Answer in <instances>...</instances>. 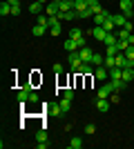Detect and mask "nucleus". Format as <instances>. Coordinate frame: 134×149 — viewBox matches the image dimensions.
Segmentation results:
<instances>
[{"label":"nucleus","instance_id":"f257e3e1","mask_svg":"<svg viewBox=\"0 0 134 149\" xmlns=\"http://www.w3.org/2000/svg\"><path fill=\"white\" fill-rule=\"evenodd\" d=\"M67 62H69L72 69L76 71V69L83 65V60H81V54H78V51H69V54H67Z\"/></svg>","mask_w":134,"mask_h":149},{"label":"nucleus","instance_id":"f03ea898","mask_svg":"<svg viewBox=\"0 0 134 149\" xmlns=\"http://www.w3.org/2000/svg\"><path fill=\"white\" fill-rule=\"evenodd\" d=\"M119 7H121V13H125L128 18H132V16H134V5H132V0H121V2H119Z\"/></svg>","mask_w":134,"mask_h":149},{"label":"nucleus","instance_id":"7ed1b4c3","mask_svg":"<svg viewBox=\"0 0 134 149\" xmlns=\"http://www.w3.org/2000/svg\"><path fill=\"white\" fill-rule=\"evenodd\" d=\"M112 93H114V85H112V82H107V85H103V87L96 91V98H109Z\"/></svg>","mask_w":134,"mask_h":149},{"label":"nucleus","instance_id":"20e7f679","mask_svg":"<svg viewBox=\"0 0 134 149\" xmlns=\"http://www.w3.org/2000/svg\"><path fill=\"white\" fill-rule=\"evenodd\" d=\"M109 16H112V13H109L107 9H101L98 13H94V25H96V27H103V22H105Z\"/></svg>","mask_w":134,"mask_h":149},{"label":"nucleus","instance_id":"39448f33","mask_svg":"<svg viewBox=\"0 0 134 149\" xmlns=\"http://www.w3.org/2000/svg\"><path fill=\"white\" fill-rule=\"evenodd\" d=\"M94 76H96V80H107L109 78V69L105 67V65H98V67L94 69Z\"/></svg>","mask_w":134,"mask_h":149},{"label":"nucleus","instance_id":"423d86ee","mask_svg":"<svg viewBox=\"0 0 134 149\" xmlns=\"http://www.w3.org/2000/svg\"><path fill=\"white\" fill-rule=\"evenodd\" d=\"M109 107H112V102H109V98H96V109L101 113L109 111Z\"/></svg>","mask_w":134,"mask_h":149},{"label":"nucleus","instance_id":"0eeeda50","mask_svg":"<svg viewBox=\"0 0 134 149\" xmlns=\"http://www.w3.org/2000/svg\"><path fill=\"white\" fill-rule=\"evenodd\" d=\"M58 11H60L58 0H51V2H47V5H45V13H47V16H56Z\"/></svg>","mask_w":134,"mask_h":149},{"label":"nucleus","instance_id":"6e6552de","mask_svg":"<svg viewBox=\"0 0 134 149\" xmlns=\"http://www.w3.org/2000/svg\"><path fill=\"white\" fill-rule=\"evenodd\" d=\"M29 96H32V87H22V91L16 93V98H18V102H29Z\"/></svg>","mask_w":134,"mask_h":149},{"label":"nucleus","instance_id":"1a4fd4ad","mask_svg":"<svg viewBox=\"0 0 134 149\" xmlns=\"http://www.w3.org/2000/svg\"><path fill=\"white\" fill-rule=\"evenodd\" d=\"M78 54H81V60H83V62H89V65H92V56H94V51L89 49V47L78 49Z\"/></svg>","mask_w":134,"mask_h":149},{"label":"nucleus","instance_id":"9d476101","mask_svg":"<svg viewBox=\"0 0 134 149\" xmlns=\"http://www.w3.org/2000/svg\"><path fill=\"white\" fill-rule=\"evenodd\" d=\"M116 67H121V69H128L130 67V60H128V56L125 54H116Z\"/></svg>","mask_w":134,"mask_h":149},{"label":"nucleus","instance_id":"9b49d317","mask_svg":"<svg viewBox=\"0 0 134 149\" xmlns=\"http://www.w3.org/2000/svg\"><path fill=\"white\" fill-rule=\"evenodd\" d=\"M89 33H92V36H94L96 40H101V42H103V40H105V36H107V31L103 29V27H94V29L89 31Z\"/></svg>","mask_w":134,"mask_h":149},{"label":"nucleus","instance_id":"f8f14e48","mask_svg":"<svg viewBox=\"0 0 134 149\" xmlns=\"http://www.w3.org/2000/svg\"><path fill=\"white\" fill-rule=\"evenodd\" d=\"M112 18H114V25H116V29H121L123 25H125V22H128V16H125V13H112Z\"/></svg>","mask_w":134,"mask_h":149},{"label":"nucleus","instance_id":"ddd939ff","mask_svg":"<svg viewBox=\"0 0 134 149\" xmlns=\"http://www.w3.org/2000/svg\"><path fill=\"white\" fill-rule=\"evenodd\" d=\"M103 42H105V47H114V45L119 42V36H116V31H112V33H107Z\"/></svg>","mask_w":134,"mask_h":149},{"label":"nucleus","instance_id":"4468645a","mask_svg":"<svg viewBox=\"0 0 134 149\" xmlns=\"http://www.w3.org/2000/svg\"><path fill=\"white\" fill-rule=\"evenodd\" d=\"M47 111H49L51 113V116H56V118H60V116H63V109H60V105H58V102H51V105H49V109H47Z\"/></svg>","mask_w":134,"mask_h":149},{"label":"nucleus","instance_id":"2eb2a0df","mask_svg":"<svg viewBox=\"0 0 134 149\" xmlns=\"http://www.w3.org/2000/svg\"><path fill=\"white\" fill-rule=\"evenodd\" d=\"M43 2H40V0H36V2H32V5H29V13H34V16H40V11H43Z\"/></svg>","mask_w":134,"mask_h":149},{"label":"nucleus","instance_id":"dca6fc26","mask_svg":"<svg viewBox=\"0 0 134 149\" xmlns=\"http://www.w3.org/2000/svg\"><path fill=\"white\" fill-rule=\"evenodd\" d=\"M58 7H60V11H72L74 9V0H58Z\"/></svg>","mask_w":134,"mask_h":149},{"label":"nucleus","instance_id":"f3484780","mask_svg":"<svg viewBox=\"0 0 134 149\" xmlns=\"http://www.w3.org/2000/svg\"><path fill=\"white\" fill-rule=\"evenodd\" d=\"M121 76H123V69L121 67H112V69H109V78H112V80H123Z\"/></svg>","mask_w":134,"mask_h":149},{"label":"nucleus","instance_id":"a211bd4d","mask_svg":"<svg viewBox=\"0 0 134 149\" xmlns=\"http://www.w3.org/2000/svg\"><path fill=\"white\" fill-rule=\"evenodd\" d=\"M63 47H65V51H78V45H76V40H72V38H67L63 42Z\"/></svg>","mask_w":134,"mask_h":149},{"label":"nucleus","instance_id":"6ab92c4d","mask_svg":"<svg viewBox=\"0 0 134 149\" xmlns=\"http://www.w3.org/2000/svg\"><path fill=\"white\" fill-rule=\"evenodd\" d=\"M103 29L107 31V33H112V31H116V25H114V18H112V16H109V18L105 20V22H103Z\"/></svg>","mask_w":134,"mask_h":149},{"label":"nucleus","instance_id":"aec40b11","mask_svg":"<svg viewBox=\"0 0 134 149\" xmlns=\"http://www.w3.org/2000/svg\"><path fill=\"white\" fill-rule=\"evenodd\" d=\"M0 16H2V18H7V16H11V5H9V2H2V5H0Z\"/></svg>","mask_w":134,"mask_h":149},{"label":"nucleus","instance_id":"412c9836","mask_svg":"<svg viewBox=\"0 0 134 149\" xmlns=\"http://www.w3.org/2000/svg\"><path fill=\"white\" fill-rule=\"evenodd\" d=\"M85 9H89L87 7V0H74V11H85Z\"/></svg>","mask_w":134,"mask_h":149},{"label":"nucleus","instance_id":"4be33fe9","mask_svg":"<svg viewBox=\"0 0 134 149\" xmlns=\"http://www.w3.org/2000/svg\"><path fill=\"white\" fill-rule=\"evenodd\" d=\"M58 105H60V109H63V111L67 113V111L72 109V100H69V98H65V96H63V98L58 100Z\"/></svg>","mask_w":134,"mask_h":149},{"label":"nucleus","instance_id":"5701e85b","mask_svg":"<svg viewBox=\"0 0 134 149\" xmlns=\"http://www.w3.org/2000/svg\"><path fill=\"white\" fill-rule=\"evenodd\" d=\"M125 82H130V80H134V69L132 67H128V69H123V76H121Z\"/></svg>","mask_w":134,"mask_h":149},{"label":"nucleus","instance_id":"b1692460","mask_svg":"<svg viewBox=\"0 0 134 149\" xmlns=\"http://www.w3.org/2000/svg\"><path fill=\"white\" fill-rule=\"evenodd\" d=\"M67 147L69 149H81L83 147V140H81V138H72L69 143H67Z\"/></svg>","mask_w":134,"mask_h":149},{"label":"nucleus","instance_id":"393cba45","mask_svg":"<svg viewBox=\"0 0 134 149\" xmlns=\"http://www.w3.org/2000/svg\"><path fill=\"white\" fill-rule=\"evenodd\" d=\"M49 29V27H43V25H36L32 29V36H45V31Z\"/></svg>","mask_w":134,"mask_h":149},{"label":"nucleus","instance_id":"a878e982","mask_svg":"<svg viewBox=\"0 0 134 149\" xmlns=\"http://www.w3.org/2000/svg\"><path fill=\"white\" fill-rule=\"evenodd\" d=\"M103 62H105V58H103L101 54H96V51H94V56H92V65L98 67V65H103Z\"/></svg>","mask_w":134,"mask_h":149},{"label":"nucleus","instance_id":"bb28decb","mask_svg":"<svg viewBox=\"0 0 134 149\" xmlns=\"http://www.w3.org/2000/svg\"><path fill=\"white\" fill-rule=\"evenodd\" d=\"M107 69H112V67H116V56H105V62H103Z\"/></svg>","mask_w":134,"mask_h":149},{"label":"nucleus","instance_id":"cd10ccee","mask_svg":"<svg viewBox=\"0 0 134 149\" xmlns=\"http://www.w3.org/2000/svg\"><path fill=\"white\" fill-rule=\"evenodd\" d=\"M69 38H72V40H78V38H83V29H78V27H76V29H72V31H69Z\"/></svg>","mask_w":134,"mask_h":149},{"label":"nucleus","instance_id":"c85d7f7f","mask_svg":"<svg viewBox=\"0 0 134 149\" xmlns=\"http://www.w3.org/2000/svg\"><path fill=\"white\" fill-rule=\"evenodd\" d=\"M36 140H38V143H40V140H47V131H45V127L36 131Z\"/></svg>","mask_w":134,"mask_h":149},{"label":"nucleus","instance_id":"c756f323","mask_svg":"<svg viewBox=\"0 0 134 149\" xmlns=\"http://www.w3.org/2000/svg\"><path fill=\"white\" fill-rule=\"evenodd\" d=\"M128 47H130L128 40H119V42H116V49H119V51H125Z\"/></svg>","mask_w":134,"mask_h":149},{"label":"nucleus","instance_id":"7c9ffc66","mask_svg":"<svg viewBox=\"0 0 134 149\" xmlns=\"http://www.w3.org/2000/svg\"><path fill=\"white\" fill-rule=\"evenodd\" d=\"M123 54L128 56V60H134V45H130V47H128L125 51H123Z\"/></svg>","mask_w":134,"mask_h":149},{"label":"nucleus","instance_id":"2f4dec72","mask_svg":"<svg viewBox=\"0 0 134 149\" xmlns=\"http://www.w3.org/2000/svg\"><path fill=\"white\" fill-rule=\"evenodd\" d=\"M78 18H94V11H92V9H85V11L78 13Z\"/></svg>","mask_w":134,"mask_h":149},{"label":"nucleus","instance_id":"473e14b6","mask_svg":"<svg viewBox=\"0 0 134 149\" xmlns=\"http://www.w3.org/2000/svg\"><path fill=\"white\" fill-rule=\"evenodd\" d=\"M85 134H87V136H94L96 134V125H85Z\"/></svg>","mask_w":134,"mask_h":149},{"label":"nucleus","instance_id":"72a5a7b5","mask_svg":"<svg viewBox=\"0 0 134 149\" xmlns=\"http://www.w3.org/2000/svg\"><path fill=\"white\" fill-rule=\"evenodd\" d=\"M49 33H51V36H60V22L54 25V27H49Z\"/></svg>","mask_w":134,"mask_h":149},{"label":"nucleus","instance_id":"f704fd0d","mask_svg":"<svg viewBox=\"0 0 134 149\" xmlns=\"http://www.w3.org/2000/svg\"><path fill=\"white\" fill-rule=\"evenodd\" d=\"M38 25H43V27H49V16H38Z\"/></svg>","mask_w":134,"mask_h":149},{"label":"nucleus","instance_id":"c9c22d12","mask_svg":"<svg viewBox=\"0 0 134 149\" xmlns=\"http://www.w3.org/2000/svg\"><path fill=\"white\" fill-rule=\"evenodd\" d=\"M63 96H65V98H69V100H74V89H65Z\"/></svg>","mask_w":134,"mask_h":149},{"label":"nucleus","instance_id":"e433bc0d","mask_svg":"<svg viewBox=\"0 0 134 149\" xmlns=\"http://www.w3.org/2000/svg\"><path fill=\"white\" fill-rule=\"evenodd\" d=\"M36 147H38V149H47L49 143H47V140H40V143H36Z\"/></svg>","mask_w":134,"mask_h":149},{"label":"nucleus","instance_id":"4c0bfd02","mask_svg":"<svg viewBox=\"0 0 134 149\" xmlns=\"http://www.w3.org/2000/svg\"><path fill=\"white\" fill-rule=\"evenodd\" d=\"M18 13H20V5H13L11 7V16H18Z\"/></svg>","mask_w":134,"mask_h":149},{"label":"nucleus","instance_id":"58836bf2","mask_svg":"<svg viewBox=\"0 0 134 149\" xmlns=\"http://www.w3.org/2000/svg\"><path fill=\"white\" fill-rule=\"evenodd\" d=\"M51 69H54L56 74H60V71H63V65H60V62H56V65H54V67H51Z\"/></svg>","mask_w":134,"mask_h":149},{"label":"nucleus","instance_id":"ea45409f","mask_svg":"<svg viewBox=\"0 0 134 149\" xmlns=\"http://www.w3.org/2000/svg\"><path fill=\"white\" fill-rule=\"evenodd\" d=\"M29 102H38V96H36L34 91H32V96H29Z\"/></svg>","mask_w":134,"mask_h":149},{"label":"nucleus","instance_id":"a19ab883","mask_svg":"<svg viewBox=\"0 0 134 149\" xmlns=\"http://www.w3.org/2000/svg\"><path fill=\"white\" fill-rule=\"evenodd\" d=\"M123 29H128V31H132L134 27H132V22H130V20H128V22H125V25H123Z\"/></svg>","mask_w":134,"mask_h":149},{"label":"nucleus","instance_id":"79ce46f5","mask_svg":"<svg viewBox=\"0 0 134 149\" xmlns=\"http://www.w3.org/2000/svg\"><path fill=\"white\" fill-rule=\"evenodd\" d=\"M7 2H9L11 7H13V5H20V0H7Z\"/></svg>","mask_w":134,"mask_h":149},{"label":"nucleus","instance_id":"37998d69","mask_svg":"<svg viewBox=\"0 0 134 149\" xmlns=\"http://www.w3.org/2000/svg\"><path fill=\"white\" fill-rule=\"evenodd\" d=\"M128 42H130V45H134V36H132V33L128 36Z\"/></svg>","mask_w":134,"mask_h":149},{"label":"nucleus","instance_id":"c03bdc74","mask_svg":"<svg viewBox=\"0 0 134 149\" xmlns=\"http://www.w3.org/2000/svg\"><path fill=\"white\" fill-rule=\"evenodd\" d=\"M130 67H132V69H134V60H130Z\"/></svg>","mask_w":134,"mask_h":149},{"label":"nucleus","instance_id":"a18cd8bd","mask_svg":"<svg viewBox=\"0 0 134 149\" xmlns=\"http://www.w3.org/2000/svg\"><path fill=\"white\" fill-rule=\"evenodd\" d=\"M132 5H134V0H132Z\"/></svg>","mask_w":134,"mask_h":149},{"label":"nucleus","instance_id":"49530a36","mask_svg":"<svg viewBox=\"0 0 134 149\" xmlns=\"http://www.w3.org/2000/svg\"><path fill=\"white\" fill-rule=\"evenodd\" d=\"M132 140H134V136H132Z\"/></svg>","mask_w":134,"mask_h":149}]
</instances>
